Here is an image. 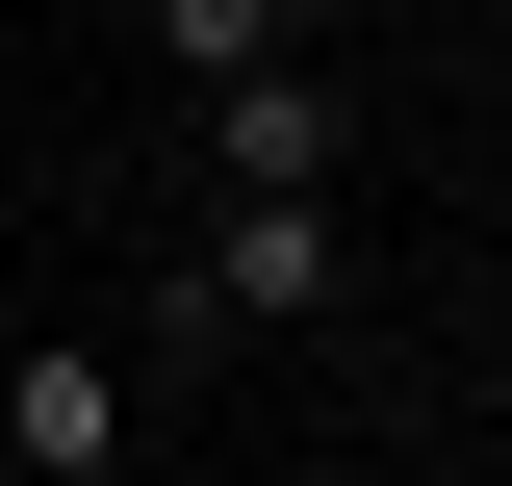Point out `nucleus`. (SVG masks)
Wrapping results in <instances>:
<instances>
[{
  "label": "nucleus",
  "mask_w": 512,
  "mask_h": 486,
  "mask_svg": "<svg viewBox=\"0 0 512 486\" xmlns=\"http://www.w3.org/2000/svg\"><path fill=\"white\" fill-rule=\"evenodd\" d=\"M333 282H359V180H231L180 256H154V384H180L205 333H308Z\"/></svg>",
  "instance_id": "f257e3e1"
},
{
  "label": "nucleus",
  "mask_w": 512,
  "mask_h": 486,
  "mask_svg": "<svg viewBox=\"0 0 512 486\" xmlns=\"http://www.w3.org/2000/svg\"><path fill=\"white\" fill-rule=\"evenodd\" d=\"M128 435H154V359L128 333H26L0 359V486H128Z\"/></svg>",
  "instance_id": "f03ea898"
},
{
  "label": "nucleus",
  "mask_w": 512,
  "mask_h": 486,
  "mask_svg": "<svg viewBox=\"0 0 512 486\" xmlns=\"http://www.w3.org/2000/svg\"><path fill=\"white\" fill-rule=\"evenodd\" d=\"M205 180H359V128H333V77H205Z\"/></svg>",
  "instance_id": "7ed1b4c3"
},
{
  "label": "nucleus",
  "mask_w": 512,
  "mask_h": 486,
  "mask_svg": "<svg viewBox=\"0 0 512 486\" xmlns=\"http://www.w3.org/2000/svg\"><path fill=\"white\" fill-rule=\"evenodd\" d=\"M256 52H308V0H154V77H256Z\"/></svg>",
  "instance_id": "20e7f679"
}]
</instances>
